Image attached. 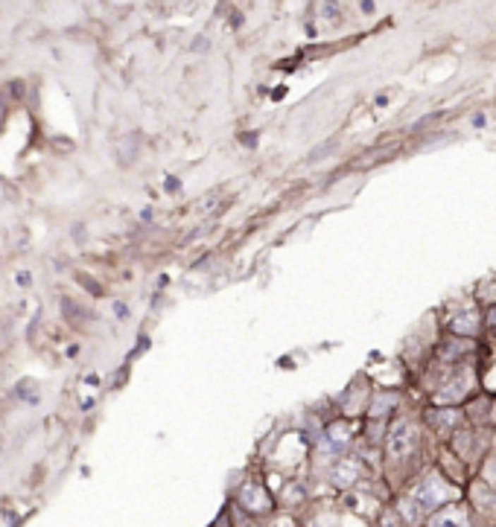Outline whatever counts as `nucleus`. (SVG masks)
Wrapping results in <instances>:
<instances>
[{"label":"nucleus","instance_id":"423d86ee","mask_svg":"<svg viewBox=\"0 0 496 527\" xmlns=\"http://www.w3.org/2000/svg\"><path fill=\"white\" fill-rule=\"evenodd\" d=\"M400 402V393H374V399H371V420H385L388 414H392Z\"/></svg>","mask_w":496,"mask_h":527},{"label":"nucleus","instance_id":"ddd939ff","mask_svg":"<svg viewBox=\"0 0 496 527\" xmlns=\"http://www.w3.org/2000/svg\"><path fill=\"white\" fill-rule=\"evenodd\" d=\"M493 414H496V408H493ZM493 420H496V416H493Z\"/></svg>","mask_w":496,"mask_h":527},{"label":"nucleus","instance_id":"9b49d317","mask_svg":"<svg viewBox=\"0 0 496 527\" xmlns=\"http://www.w3.org/2000/svg\"><path fill=\"white\" fill-rule=\"evenodd\" d=\"M482 480H485V487L496 490V457H490L488 464H485V469H482Z\"/></svg>","mask_w":496,"mask_h":527},{"label":"nucleus","instance_id":"f8f14e48","mask_svg":"<svg viewBox=\"0 0 496 527\" xmlns=\"http://www.w3.org/2000/svg\"><path fill=\"white\" fill-rule=\"evenodd\" d=\"M488 323H490V326H496V309H490V312H488Z\"/></svg>","mask_w":496,"mask_h":527},{"label":"nucleus","instance_id":"f257e3e1","mask_svg":"<svg viewBox=\"0 0 496 527\" xmlns=\"http://www.w3.org/2000/svg\"><path fill=\"white\" fill-rule=\"evenodd\" d=\"M418 446H421L418 426L409 423V420H400V423L394 426V431L388 434V440H385L388 460H392V464H406V460L418 452Z\"/></svg>","mask_w":496,"mask_h":527},{"label":"nucleus","instance_id":"7ed1b4c3","mask_svg":"<svg viewBox=\"0 0 496 527\" xmlns=\"http://www.w3.org/2000/svg\"><path fill=\"white\" fill-rule=\"evenodd\" d=\"M426 527H473V513L467 504L461 501H452L447 507H441L438 513L429 516Z\"/></svg>","mask_w":496,"mask_h":527},{"label":"nucleus","instance_id":"f03ea898","mask_svg":"<svg viewBox=\"0 0 496 527\" xmlns=\"http://www.w3.org/2000/svg\"><path fill=\"white\" fill-rule=\"evenodd\" d=\"M236 507H240L246 516H272L274 510V495L260 484V480H246L236 492Z\"/></svg>","mask_w":496,"mask_h":527},{"label":"nucleus","instance_id":"0eeeda50","mask_svg":"<svg viewBox=\"0 0 496 527\" xmlns=\"http://www.w3.org/2000/svg\"><path fill=\"white\" fill-rule=\"evenodd\" d=\"M351 437H353V431H351L348 423H333L327 428V449L330 452H344L351 446Z\"/></svg>","mask_w":496,"mask_h":527},{"label":"nucleus","instance_id":"1a4fd4ad","mask_svg":"<svg viewBox=\"0 0 496 527\" xmlns=\"http://www.w3.org/2000/svg\"><path fill=\"white\" fill-rule=\"evenodd\" d=\"M456 420H459V414H456V411H433V414H429V423H433L441 434L456 426Z\"/></svg>","mask_w":496,"mask_h":527},{"label":"nucleus","instance_id":"39448f33","mask_svg":"<svg viewBox=\"0 0 496 527\" xmlns=\"http://www.w3.org/2000/svg\"><path fill=\"white\" fill-rule=\"evenodd\" d=\"M470 393V373L467 370H461L459 376H452L449 382H444L441 385V390H438V402L441 405H452V402H461L464 397Z\"/></svg>","mask_w":496,"mask_h":527},{"label":"nucleus","instance_id":"20e7f679","mask_svg":"<svg viewBox=\"0 0 496 527\" xmlns=\"http://www.w3.org/2000/svg\"><path fill=\"white\" fill-rule=\"evenodd\" d=\"M362 464L359 460H351V457H344V460H336V464L330 466L327 472V480L336 487V490H351L359 484V478H362Z\"/></svg>","mask_w":496,"mask_h":527},{"label":"nucleus","instance_id":"9d476101","mask_svg":"<svg viewBox=\"0 0 496 527\" xmlns=\"http://www.w3.org/2000/svg\"><path fill=\"white\" fill-rule=\"evenodd\" d=\"M377 527H409V524L403 521V516H400L397 510H385V513L380 516V521H377Z\"/></svg>","mask_w":496,"mask_h":527},{"label":"nucleus","instance_id":"6e6552de","mask_svg":"<svg viewBox=\"0 0 496 527\" xmlns=\"http://www.w3.org/2000/svg\"><path fill=\"white\" fill-rule=\"evenodd\" d=\"M449 329L456 335H476L479 333V315L476 312H461L449 321Z\"/></svg>","mask_w":496,"mask_h":527}]
</instances>
